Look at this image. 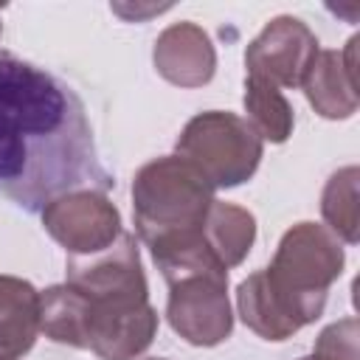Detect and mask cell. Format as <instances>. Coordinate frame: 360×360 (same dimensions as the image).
<instances>
[{
	"mask_svg": "<svg viewBox=\"0 0 360 360\" xmlns=\"http://www.w3.org/2000/svg\"><path fill=\"white\" fill-rule=\"evenodd\" d=\"M343 264V242L326 225H292L281 236L270 267L239 284L236 309L242 323L264 340L292 338L323 315L329 287L340 278Z\"/></svg>",
	"mask_w": 360,
	"mask_h": 360,
	"instance_id": "cell-2",
	"label": "cell"
},
{
	"mask_svg": "<svg viewBox=\"0 0 360 360\" xmlns=\"http://www.w3.org/2000/svg\"><path fill=\"white\" fill-rule=\"evenodd\" d=\"M318 37L298 17H273L245 48L248 76L264 79L276 87H301L318 56Z\"/></svg>",
	"mask_w": 360,
	"mask_h": 360,
	"instance_id": "cell-7",
	"label": "cell"
},
{
	"mask_svg": "<svg viewBox=\"0 0 360 360\" xmlns=\"http://www.w3.org/2000/svg\"><path fill=\"white\" fill-rule=\"evenodd\" d=\"M214 186L180 155H163L138 169L132 180V217L149 253L169 250L202 233Z\"/></svg>",
	"mask_w": 360,
	"mask_h": 360,
	"instance_id": "cell-3",
	"label": "cell"
},
{
	"mask_svg": "<svg viewBox=\"0 0 360 360\" xmlns=\"http://www.w3.org/2000/svg\"><path fill=\"white\" fill-rule=\"evenodd\" d=\"M298 360H321V357H315V354H309V357H298Z\"/></svg>",
	"mask_w": 360,
	"mask_h": 360,
	"instance_id": "cell-17",
	"label": "cell"
},
{
	"mask_svg": "<svg viewBox=\"0 0 360 360\" xmlns=\"http://www.w3.org/2000/svg\"><path fill=\"white\" fill-rule=\"evenodd\" d=\"M82 98L53 73L0 53V197L42 211L70 191H107Z\"/></svg>",
	"mask_w": 360,
	"mask_h": 360,
	"instance_id": "cell-1",
	"label": "cell"
},
{
	"mask_svg": "<svg viewBox=\"0 0 360 360\" xmlns=\"http://www.w3.org/2000/svg\"><path fill=\"white\" fill-rule=\"evenodd\" d=\"M245 112H248V124L253 127V132L262 141L270 143H284L292 135L295 118H292V107L284 98V93L256 76L245 79Z\"/></svg>",
	"mask_w": 360,
	"mask_h": 360,
	"instance_id": "cell-14",
	"label": "cell"
},
{
	"mask_svg": "<svg viewBox=\"0 0 360 360\" xmlns=\"http://www.w3.org/2000/svg\"><path fill=\"white\" fill-rule=\"evenodd\" d=\"M357 166L338 169L321 194V214L326 228L346 245H357L360 239V214H357Z\"/></svg>",
	"mask_w": 360,
	"mask_h": 360,
	"instance_id": "cell-15",
	"label": "cell"
},
{
	"mask_svg": "<svg viewBox=\"0 0 360 360\" xmlns=\"http://www.w3.org/2000/svg\"><path fill=\"white\" fill-rule=\"evenodd\" d=\"M39 335V290L17 276H0V360L25 357Z\"/></svg>",
	"mask_w": 360,
	"mask_h": 360,
	"instance_id": "cell-12",
	"label": "cell"
},
{
	"mask_svg": "<svg viewBox=\"0 0 360 360\" xmlns=\"http://www.w3.org/2000/svg\"><path fill=\"white\" fill-rule=\"evenodd\" d=\"M146 360H166V357H146Z\"/></svg>",
	"mask_w": 360,
	"mask_h": 360,
	"instance_id": "cell-18",
	"label": "cell"
},
{
	"mask_svg": "<svg viewBox=\"0 0 360 360\" xmlns=\"http://www.w3.org/2000/svg\"><path fill=\"white\" fill-rule=\"evenodd\" d=\"M0 34H3V22H0Z\"/></svg>",
	"mask_w": 360,
	"mask_h": 360,
	"instance_id": "cell-19",
	"label": "cell"
},
{
	"mask_svg": "<svg viewBox=\"0 0 360 360\" xmlns=\"http://www.w3.org/2000/svg\"><path fill=\"white\" fill-rule=\"evenodd\" d=\"M42 228L59 242L68 256H93L107 250L121 233V214L104 191H70L48 202L42 211Z\"/></svg>",
	"mask_w": 360,
	"mask_h": 360,
	"instance_id": "cell-6",
	"label": "cell"
},
{
	"mask_svg": "<svg viewBox=\"0 0 360 360\" xmlns=\"http://www.w3.org/2000/svg\"><path fill=\"white\" fill-rule=\"evenodd\" d=\"M65 284L93 301H149V287L132 233H121L107 250L68 256Z\"/></svg>",
	"mask_w": 360,
	"mask_h": 360,
	"instance_id": "cell-8",
	"label": "cell"
},
{
	"mask_svg": "<svg viewBox=\"0 0 360 360\" xmlns=\"http://www.w3.org/2000/svg\"><path fill=\"white\" fill-rule=\"evenodd\" d=\"M301 87L318 115L329 121L352 118L357 112V37L343 51H318Z\"/></svg>",
	"mask_w": 360,
	"mask_h": 360,
	"instance_id": "cell-11",
	"label": "cell"
},
{
	"mask_svg": "<svg viewBox=\"0 0 360 360\" xmlns=\"http://www.w3.org/2000/svg\"><path fill=\"white\" fill-rule=\"evenodd\" d=\"M84 349L101 360H135L158 335V312L149 301H93L84 295Z\"/></svg>",
	"mask_w": 360,
	"mask_h": 360,
	"instance_id": "cell-9",
	"label": "cell"
},
{
	"mask_svg": "<svg viewBox=\"0 0 360 360\" xmlns=\"http://www.w3.org/2000/svg\"><path fill=\"white\" fill-rule=\"evenodd\" d=\"M202 236H205V245L211 248V253L217 256V262L225 270H231V267L242 264L245 256L250 253V248L256 242V219L248 208L214 200L205 214V222H202Z\"/></svg>",
	"mask_w": 360,
	"mask_h": 360,
	"instance_id": "cell-13",
	"label": "cell"
},
{
	"mask_svg": "<svg viewBox=\"0 0 360 360\" xmlns=\"http://www.w3.org/2000/svg\"><path fill=\"white\" fill-rule=\"evenodd\" d=\"M174 149L183 160L197 166L214 188H233L250 180L259 169L264 141L245 118L208 110L183 127Z\"/></svg>",
	"mask_w": 360,
	"mask_h": 360,
	"instance_id": "cell-4",
	"label": "cell"
},
{
	"mask_svg": "<svg viewBox=\"0 0 360 360\" xmlns=\"http://www.w3.org/2000/svg\"><path fill=\"white\" fill-rule=\"evenodd\" d=\"M155 70L177 87H202L214 79L217 51L197 22H172L160 31L152 51Z\"/></svg>",
	"mask_w": 360,
	"mask_h": 360,
	"instance_id": "cell-10",
	"label": "cell"
},
{
	"mask_svg": "<svg viewBox=\"0 0 360 360\" xmlns=\"http://www.w3.org/2000/svg\"><path fill=\"white\" fill-rule=\"evenodd\" d=\"M357 318L329 323L315 340V357L321 360H357Z\"/></svg>",
	"mask_w": 360,
	"mask_h": 360,
	"instance_id": "cell-16",
	"label": "cell"
},
{
	"mask_svg": "<svg viewBox=\"0 0 360 360\" xmlns=\"http://www.w3.org/2000/svg\"><path fill=\"white\" fill-rule=\"evenodd\" d=\"M169 326L191 346H219L233 332L228 276L188 273L169 281Z\"/></svg>",
	"mask_w": 360,
	"mask_h": 360,
	"instance_id": "cell-5",
	"label": "cell"
}]
</instances>
